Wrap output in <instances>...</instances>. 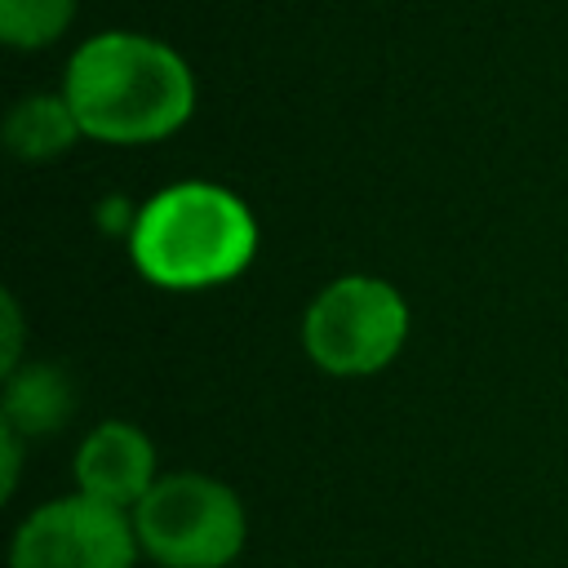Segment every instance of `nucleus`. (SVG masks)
Instances as JSON below:
<instances>
[{
  "mask_svg": "<svg viewBox=\"0 0 568 568\" xmlns=\"http://www.w3.org/2000/svg\"><path fill=\"white\" fill-rule=\"evenodd\" d=\"M75 138H80V124H75V111L67 106L62 93L58 98L53 93H31L4 115V146L18 160H31V164L58 160Z\"/></svg>",
  "mask_w": 568,
  "mask_h": 568,
  "instance_id": "obj_8",
  "label": "nucleus"
},
{
  "mask_svg": "<svg viewBox=\"0 0 568 568\" xmlns=\"http://www.w3.org/2000/svg\"><path fill=\"white\" fill-rule=\"evenodd\" d=\"M0 453H4V470H0V497L9 501V497H13V488H18V462H22V435H18V430H9L4 422H0Z\"/></svg>",
  "mask_w": 568,
  "mask_h": 568,
  "instance_id": "obj_11",
  "label": "nucleus"
},
{
  "mask_svg": "<svg viewBox=\"0 0 568 568\" xmlns=\"http://www.w3.org/2000/svg\"><path fill=\"white\" fill-rule=\"evenodd\" d=\"M71 417V382L53 364H27L4 377V426L27 435H49Z\"/></svg>",
  "mask_w": 568,
  "mask_h": 568,
  "instance_id": "obj_7",
  "label": "nucleus"
},
{
  "mask_svg": "<svg viewBox=\"0 0 568 568\" xmlns=\"http://www.w3.org/2000/svg\"><path fill=\"white\" fill-rule=\"evenodd\" d=\"M155 448L133 422H102L75 448V484L84 497L133 510L155 488Z\"/></svg>",
  "mask_w": 568,
  "mask_h": 568,
  "instance_id": "obj_6",
  "label": "nucleus"
},
{
  "mask_svg": "<svg viewBox=\"0 0 568 568\" xmlns=\"http://www.w3.org/2000/svg\"><path fill=\"white\" fill-rule=\"evenodd\" d=\"M408 337V306L390 280L342 275L302 315V351L328 377L382 373Z\"/></svg>",
  "mask_w": 568,
  "mask_h": 568,
  "instance_id": "obj_4",
  "label": "nucleus"
},
{
  "mask_svg": "<svg viewBox=\"0 0 568 568\" xmlns=\"http://www.w3.org/2000/svg\"><path fill=\"white\" fill-rule=\"evenodd\" d=\"M0 315H4V351H0V368L4 377L18 373V351H22V315H18V297L4 293L0 297Z\"/></svg>",
  "mask_w": 568,
  "mask_h": 568,
  "instance_id": "obj_10",
  "label": "nucleus"
},
{
  "mask_svg": "<svg viewBox=\"0 0 568 568\" xmlns=\"http://www.w3.org/2000/svg\"><path fill=\"white\" fill-rule=\"evenodd\" d=\"M129 515L142 555L160 568H226L248 537L240 493L200 470L160 475Z\"/></svg>",
  "mask_w": 568,
  "mask_h": 568,
  "instance_id": "obj_3",
  "label": "nucleus"
},
{
  "mask_svg": "<svg viewBox=\"0 0 568 568\" xmlns=\"http://www.w3.org/2000/svg\"><path fill=\"white\" fill-rule=\"evenodd\" d=\"M75 18V0H0V40L13 49L53 44Z\"/></svg>",
  "mask_w": 568,
  "mask_h": 568,
  "instance_id": "obj_9",
  "label": "nucleus"
},
{
  "mask_svg": "<svg viewBox=\"0 0 568 568\" xmlns=\"http://www.w3.org/2000/svg\"><path fill=\"white\" fill-rule=\"evenodd\" d=\"M142 555L133 515L84 493L36 506L9 546V568H133Z\"/></svg>",
  "mask_w": 568,
  "mask_h": 568,
  "instance_id": "obj_5",
  "label": "nucleus"
},
{
  "mask_svg": "<svg viewBox=\"0 0 568 568\" xmlns=\"http://www.w3.org/2000/svg\"><path fill=\"white\" fill-rule=\"evenodd\" d=\"M62 98L84 138L138 146L160 142L191 120L195 75L186 58L155 36L102 31L71 53Z\"/></svg>",
  "mask_w": 568,
  "mask_h": 568,
  "instance_id": "obj_1",
  "label": "nucleus"
},
{
  "mask_svg": "<svg viewBox=\"0 0 568 568\" xmlns=\"http://www.w3.org/2000/svg\"><path fill=\"white\" fill-rule=\"evenodd\" d=\"M129 257L155 288H213L257 257V217L217 182H173L133 213Z\"/></svg>",
  "mask_w": 568,
  "mask_h": 568,
  "instance_id": "obj_2",
  "label": "nucleus"
}]
</instances>
